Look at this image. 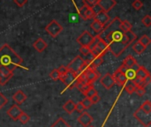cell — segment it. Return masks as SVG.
I'll return each instance as SVG.
<instances>
[{"instance_id":"1","label":"cell","mask_w":151,"mask_h":127,"mask_svg":"<svg viewBox=\"0 0 151 127\" xmlns=\"http://www.w3.org/2000/svg\"><path fill=\"white\" fill-rule=\"evenodd\" d=\"M4 66L14 72L18 67H24L23 59L8 45L4 44L0 48V67Z\"/></svg>"},{"instance_id":"2","label":"cell","mask_w":151,"mask_h":127,"mask_svg":"<svg viewBox=\"0 0 151 127\" xmlns=\"http://www.w3.org/2000/svg\"><path fill=\"white\" fill-rule=\"evenodd\" d=\"M67 68H68L69 71H71L73 72H75L77 75H79L81 72H82L87 68V64H86L85 60L81 56H77L67 65Z\"/></svg>"},{"instance_id":"3","label":"cell","mask_w":151,"mask_h":127,"mask_svg":"<svg viewBox=\"0 0 151 127\" xmlns=\"http://www.w3.org/2000/svg\"><path fill=\"white\" fill-rule=\"evenodd\" d=\"M63 27L60 25L56 19H52L45 27L46 32L50 35L52 38H56L62 31H63Z\"/></svg>"},{"instance_id":"4","label":"cell","mask_w":151,"mask_h":127,"mask_svg":"<svg viewBox=\"0 0 151 127\" xmlns=\"http://www.w3.org/2000/svg\"><path fill=\"white\" fill-rule=\"evenodd\" d=\"M134 117L144 127H150L151 126V113H146L139 108L134 113Z\"/></svg>"},{"instance_id":"5","label":"cell","mask_w":151,"mask_h":127,"mask_svg":"<svg viewBox=\"0 0 151 127\" xmlns=\"http://www.w3.org/2000/svg\"><path fill=\"white\" fill-rule=\"evenodd\" d=\"M77 74L75 72H73L71 71H68L65 75L60 77V80L66 86L67 88L72 89L75 87L76 80H77Z\"/></svg>"},{"instance_id":"6","label":"cell","mask_w":151,"mask_h":127,"mask_svg":"<svg viewBox=\"0 0 151 127\" xmlns=\"http://www.w3.org/2000/svg\"><path fill=\"white\" fill-rule=\"evenodd\" d=\"M94 40H95V36L92 35L88 31L85 30L77 38V42L81 46H88V47H89Z\"/></svg>"},{"instance_id":"7","label":"cell","mask_w":151,"mask_h":127,"mask_svg":"<svg viewBox=\"0 0 151 127\" xmlns=\"http://www.w3.org/2000/svg\"><path fill=\"white\" fill-rule=\"evenodd\" d=\"M83 72L85 73V76H86V79H87V81L88 84L90 85H93L95 81L97 80V79L100 77V74L99 72L96 71V69H93V68H89V67H87Z\"/></svg>"},{"instance_id":"8","label":"cell","mask_w":151,"mask_h":127,"mask_svg":"<svg viewBox=\"0 0 151 127\" xmlns=\"http://www.w3.org/2000/svg\"><path fill=\"white\" fill-rule=\"evenodd\" d=\"M13 76V72L10 71L8 68L1 66L0 67V85H5Z\"/></svg>"},{"instance_id":"9","label":"cell","mask_w":151,"mask_h":127,"mask_svg":"<svg viewBox=\"0 0 151 127\" xmlns=\"http://www.w3.org/2000/svg\"><path fill=\"white\" fill-rule=\"evenodd\" d=\"M112 76H113V79L115 80V84H117L119 87H124V85L127 81V79L126 75L124 74V72L119 68H118L114 72Z\"/></svg>"},{"instance_id":"10","label":"cell","mask_w":151,"mask_h":127,"mask_svg":"<svg viewBox=\"0 0 151 127\" xmlns=\"http://www.w3.org/2000/svg\"><path fill=\"white\" fill-rule=\"evenodd\" d=\"M97 4L100 6L103 11L108 13L111 10H112L115 7L117 2L116 0H98Z\"/></svg>"},{"instance_id":"11","label":"cell","mask_w":151,"mask_h":127,"mask_svg":"<svg viewBox=\"0 0 151 127\" xmlns=\"http://www.w3.org/2000/svg\"><path fill=\"white\" fill-rule=\"evenodd\" d=\"M100 83L106 88V89H111V88L114 87L115 85V80L113 79L112 74L111 73H106L100 79Z\"/></svg>"},{"instance_id":"12","label":"cell","mask_w":151,"mask_h":127,"mask_svg":"<svg viewBox=\"0 0 151 127\" xmlns=\"http://www.w3.org/2000/svg\"><path fill=\"white\" fill-rule=\"evenodd\" d=\"M78 121L79 123L84 127H88L90 126L91 123L93 122V118L86 111L82 112L81 114V116L78 118Z\"/></svg>"},{"instance_id":"13","label":"cell","mask_w":151,"mask_h":127,"mask_svg":"<svg viewBox=\"0 0 151 127\" xmlns=\"http://www.w3.org/2000/svg\"><path fill=\"white\" fill-rule=\"evenodd\" d=\"M23 111H22V110L19 107V106H17L16 104H14V105H12L8 110H7V115L12 119V120H18L19 119V117L20 116V114L22 113Z\"/></svg>"},{"instance_id":"14","label":"cell","mask_w":151,"mask_h":127,"mask_svg":"<svg viewBox=\"0 0 151 127\" xmlns=\"http://www.w3.org/2000/svg\"><path fill=\"white\" fill-rule=\"evenodd\" d=\"M94 19L96 20V21H98V22H99L100 24H102L104 27H105V26L110 22L111 18H110V16H109V14H108L107 12H104V11H100L98 14L95 15Z\"/></svg>"},{"instance_id":"15","label":"cell","mask_w":151,"mask_h":127,"mask_svg":"<svg viewBox=\"0 0 151 127\" xmlns=\"http://www.w3.org/2000/svg\"><path fill=\"white\" fill-rule=\"evenodd\" d=\"M79 15L81 18H82L84 20H87V19H90L92 18L95 17V14L94 12L92 11L91 8H88L87 6H82L79 11Z\"/></svg>"},{"instance_id":"16","label":"cell","mask_w":151,"mask_h":127,"mask_svg":"<svg viewBox=\"0 0 151 127\" xmlns=\"http://www.w3.org/2000/svg\"><path fill=\"white\" fill-rule=\"evenodd\" d=\"M33 46H34V49H35L37 52L42 53V52H43V51L47 49L48 44H47V42H46L43 39L38 38V39L34 42Z\"/></svg>"},{"instance_id":"17","label":"cell","mask_w":151,"mask_h":127,"mask_svg":"<svg viewBox=\"0 0 151 127\" xmlns=\"http://www.w3.org/2000/svg\"><path fill=\"white\" fill-rule=\"evenodd\" d=\"M12 100L14 101L15 103L17 104H22L26 100H27V95L26 94L21 91V90H18L16 91L13 95H12Z\"/></svg>"},{"instance_id":"18","label":"cell","mask_w":151,"mask_h":127,"mask_svg":"<svg viewBox=\"0 0 151 127\" xmlns=\"http://www.w3.org/2000/svg\"><path fill=\"white\" fill-rule=\"evenodd\" d=\"M119 69L124 72V74L126 75L127 80H133L136 77V70L134 69V67H133V68L127 69V68L124 67V66L121 65L120 67H119Z\"/></svg>"},{"instance_id":"19","label":"cell","mask_w":151,"mask_h":127,"mask_svg":"<svg viewBox=\"0 0 151 127\" xmlns=\"http://www.w3.org/2000/svg\"><path fill=\"white\" fill-rule=\"evenodd\" d=\"M136 65H137V62H136L135 58H134L133 56H131V55L127 56V57L123 60V63H122V65H123L124 67L127 68V69L133 68V67H134Z\"/></svg>"},{"instance_id":"20","label":"cell","mask_w":151,"mask_h":127,"mask_svg":"<svg viewBox=\"0 0 151 127\" xmlns=\"http://www.w3.org/2000/svg\"><path fill=\"white\" fill-rule=\"evenodd\" d=\"M75 106H76V103H74L73 101L69 100V101H67V102L64 104L63 109H64V110H65L66 113L72 114V113L75 110Z\"/></svg>"},{"instance_id":"21","label":"cell","mask_w":151,"mask_h":127,"mask_svg":"<svg viewBox=\"0 0 151 127\" xmlns=\"http://www.w3.org/2000/svg\"><path fill=\"white\" fill-rule=\"evenodd\" d=\"M149 75H150V73L144 66L138 65V68L136 69V76L137 77L142 78V79H145Z\"/></svg>"},{"instance_id":"22","label":"cell","mask_w":151,"mask_h":127,"mask_svg":"<svg viewBox=\"0 0 151 127\" xmlns=\"http://www.w3.org/2000/svg\"><path fill=\"white\" fill-rule=\"evenodd\" d=\"M132 24L128 20H121L119 24V30L123 33H127L132 30Z\"/></svg>"},{"instance_id":"23","label":"cell","mask_w":151,"mask_h":127,"mask_svg":"<svg viewBox=\"0 0 151 127\" xmlns=\"http://www.w3.org/2000/svg\"><path fill=\"white\" fill-rule=\"evenodd\" d=\"M96 46L103 51V53H104V55H105V54L107 53V51L109 50L108 45H107V43L105 42V41L103 40L102 38H100L98 35H97V43H96Z\"/></svg>"},{"instance_id":"24","label":"cell","mask_w":151,"mask_h":127,"mask_svg":"<svg viewBox=\"0 0 151 127\" xmlns=\"http://www.w3.org/2000/svg\"><path fill=\"white\" fill-rule=\"evenodd\" d=\"M103 63H104L103 57H95V58L89 63V65H88L87 67L93 68V69H96V68L99 67Z\"/></svg>"},{"instance_id":"25","label":"cell","mask_w":151,"mask_h":127,"mask_svg":"<svg viewBox=\"0 0 151 127\" xmlns=\"http://www.w3.org/2000/svg\"><path fill=\"white\" fill-rule=\"evenodd\" d=\"M90 27L93 29L94 32H96V33L98 34H100L103 32L104 28V27L102 24H100L98 21H96V20H95V19H94V21L90 24Z\"/></svg>"},{"instance_id":"26","label":"cell","mask_w":151,"mask_h":127,"mask_svg":"<svg viewBox=\"0 0 151 127\" xmlns=\"http://www.w3.org/2000/svg\"><path fill=\"white\" fill-rule=\"evenodd\" d=\"M124 88L129 95H132L133 93H134V91L136 89V86L134 85V83L132 80H127L126 82V84L124 85Z\"/></svg>"},{"instance_id":"27","label":"cell","mask_w":151,"mask_h":127,"mask_svg":"<svg viewBox=\"0 0 151 127\" xmlns=\"http://www.w3.org/2000/svg\"><path fill=\"white\" fill-rule=\"evenodd\" d=\"M133 50H134V51L136 54L141 55V54H142V53L145 51L146 47H144L141 42H139L137 41V42H135L134 44L133 45Z\"/></svg>"},{"instance_id":"28","label":"cell","mask_w":151,"mask_h":127,"mask_svg":"<svg viewBox=\"0 0 151 127\" xmlns=\"http://www.w3.org/2000/svg\"><path fill=\"white\" fill-rule=\"evenodd\" d=\"M132 81L134 83L136 88H145L146 87V84L144 82V79H142V78H139L136 76Z\"/></svg>"},{"instance_id":"29","label":"cell","mask_w":151,"mask_h":127,"mask_svg":"<svg viewBox=\"0 0 151 127\" xmlns=\"http://www.w3.org/2000/svg\"><path fill=\"white\" fill-rule=\"evenodd\" d=\"M50 127H71L62 118H59Z\"/></svg>"},{"instance_id":"30","label":"cell","mask_w":151,"mask_h":127,"mask_svg":"<svg viewBox=\"0 0 151 127\" xmlns=\"http://www.w3.org/2000/svg\"><path fill=\"white\" fill-rule=\"evenodd\" d=\"M139 42H141L144 47H148L150 44V42H151V40H150V38L147 35V34H143L140 39H139V41H138Z\"/></svg>"},{"instance_id":"31","label":"cell","mask_w":151,"mask_h":127,"mask_svg":"<svg viewBox=\"0 0 151 127\" xmlns=\"http://www.w3.org/2000/svg\"><path fill=\"white\" fill-rule=\"evenodd\" d=\"M140 109L142 110H143L144 112H146V113H151V103L149 100L145 101L142 104V106L140 107Z\"/></svg>"},{"instance_id":"32","label":"cell","mask_w":151,"mask_h":127,"mask_svg":"<svg viewBox=\"0 0 151 127\" xmlns=\"http://www.w3.org/2000/svg\"><path fill=\"white\" fill-rule=\"evenodd\" d=\"M21 124H23V125H26V124H27L28 122H29V120H30V118H29V116L27 114V113H25V112H22L21 114H20V116L19 117V119H18Z\"/></svg>"},{"instance_id":"33","label":"cell","mask_w":151,"mask_h":127,"mask_svg":"<svg viewBox=\"0 0 151 127\" xmlns=\"http://www.w3.org/2000/svg\"><path fill=\"white\" fill-rule=\"evenodd\" d=\"M96 94H97V91L95 89L94 87H91L88 90H87L86 92L83 93V95H84L87 98H91L92 96H94V95H96Z\"/></svg>"},{"instance_id":"34","label":"cell","mask_w":151,"mask_h":127,"mask_svg":"<svg viewBox=\"0 0 151 127\" xmlns=\"http://www.w3.org/2000/svg\"><path fill=\"white\" fill-rule=\"evenodd\" d=\"M142 25H144L145 27H150L151 26V17L150 15H149V14H147V15H145L142 19Z\"/></svg>"},{"instance_id":"35","label":"cell","mask_w":151,"mask_h":127,"mask_svg":"<svg viewBox=\"0 0 151 127\" xmlns=\"http://www.w3.org/2000/svg\"><path fill=\"white\" fill-rule=\"evenodd\" d=\"M50 78L52 80H60V74L58 73V70L57 69H53L50 73Z\"/></svg>"},{"instance_id":"36","label":"cell","mask_w":151,"mask_h":127,"mask_svg":"<svg viewBox=\"0 0 151 127\" xmlns=\"http://www.w3.org/2000/svg\"><path fill=\"white\" fill-rule=\"evenodd\" d=\"M132 6L134 7V10L139 11V10H141L143 7V3L141 0H134L133 2V4H132Z\"/></svg>"},{"instance_id":"37","label":"cell","mask_w":151,"mask_h":127,"mask_svg":"<svg viewBox=\"0 0 151 127\" xmlns=\"http://www.w3.org/2000/svg\"><path fill=\"white\" fill-rule=\"evenodd\" d=\"M97 3H98V0H83L84 5L88 8H92L93 6L96 5Z\"/></svg>"},{"instance_id":"38","label":"cell","mask_w":151,"mask_h":127,"mask_svg":"<svg viewBox=\"0 0 151 127\" xmlns=\"http://www.w3.org/2000/svg\"><path fill=\"white\" fill-rule=\"evenodd\" d=\"M127 34V38H128V41H129V43H130V45L136 40V35H135V34L131 30V31H129V32H127V33H126Z\"/></svg>"},{"instance_id":"39","label":"cell","mask_w":151,"mask_h":127,"mask_svg":"<svg viewBox=\"0 0 151 127\" xmlns=\"http://www.w3.org/2000/svg\"><path fill=\"white\" fill-rule=\"evenodd\" d=\"M81 103H82V105L84 106L85 109H89V108L93 105V103H92L90 98H87V97H86L85 99H83V101L81 102Z\"/></svg>"},{"instance_id":"40","label":"cell","mask_w":151,"mask_h":127,"mask_svg":"<svg viewBox=\"0 0 151 127\" xmlns=\"http://www.w3.org/2000/svg\"><path fill=\"white\" fill-rule=\"evenodd\" d=\"M58 73L60 74V77L61 76H63V75H65L69 70H68V68H67V66H65V65H61V66H59L58 69Z\"/></svg>"},{"instance_id":"41","label":"cell","mask_w":151,"mask_h":127,"mask_svg":"<svg viewBox=\"0 0 151 127\" xmlns=\"http://www.w3.org/2000/svg\"><path fill=\"white\" fill-rule=\"evenodd\" d=\"M80 52L82 54V55H84V56H87L88 53H90V49H89V47H88V46H81V48H80Z\"/></svg>"},{"instance_id":"42","label":"cell","mask_w":151,"mask_h":127,"mask_svg":"<svg viewBox=\"0 0 151 127\" xmlns=\"http://www.w3.org/2000/svg\"><path fill=\"white\" fill-rule=\"evenodd\" d=\"M7 102H8L7 98L2 93H0V110L7 103Z\"/></svg>"},{"instance_id":"43","label":"cell","mask_w":151,"mask_h":127,"mask_svg":"<svg viewBox=\"0 0 151 127\" xmlns=\"http://www.w3.org/2000/svg\"><path fill=\"white\" fill-rule=\"evenodd\" d=\"M134 93H136V95L139 96H142L146 94V88H136Z\"/></svg>"},{"instance_id":"44","label":"cell","mask_w":151,"mask_h":127,"mask_svg":"<svg viewBox=\"0 0 151 127\" xmlns=\"http://www.w3.org/2000/svg\"><path fill=\"white\" fill-rule=\"evenodd\" d=\"M86 109L84 108V106L82 105V103H81V102H79L78 103H76V106H75V110H77L78 112H80V113H82V112H84V110H85Z\"/></svg>"},{"instance_id":"45","label":"cell","mask_w":151,"mask_h":127,"mask_svg":"<svg viewBox=\"0 0 151 127\" xmlns=\"http://www.w3.org/2000/svg\"><path fill=\"white\" fill-rule=\"evenodd\" d=\"M13 2L15 3V4H17V6L23 7L27 3V0H13Z\"/></svg>"},{"instance_id":"46","label":"cell","mask_w":151,"mask_h":127,"mask_svg":"<svg viewBox=\"0 0 151 127\" xmlns=\"http://www.w3.org/2000/svg\"><path fill=\"white\" fill-rule=\"evenodd\" d=\"M91 10H92V11L94 12V14H95V15H96V14H98L100 11H102V9L100 8V6H99L98 4H96V5L93 6V7L91 8Z\"/></svg>"},{"instance_id":"47","label":"cell","mask_w":151,"mask_h":127,"mask_svg":"<svg viewBox=\"0 0 151 127\" xmlns=\"http://www.w3.org/2000/svg\"><path fill=\"white\" fill-rule=\"evenodd\" d=\"M100 96H99V95L98 94H96V95H95L94 96H92L91 98H90V100H91V102H92V103L93 104H95V103H97L99 101H100Z\"/></svg>"},{"instance_id":"48","label":"cell","mask_w":151,"mask_h":127,"mask_svg":"<svg viewBox=\"0 0 151 127\" xmlns=\"http://www.w3.org/2000/svg\"><path fill=\"white\" fill-rule=\"evenodd\" d=\"M151 81V76L150 75H149V76H147L145 79H144V82H145V84H146V86H148L150 83Z\"/></svg>"},{"instance_id":"49","label":"cell","mask_w":151,"mask_h":127,"mask_svg":"<svg viewBox=\"0 0 151 127\" xmlns=\"http://www.w3.org/2000/svg\"><path fill=\"white\" fill-rule=\"evenodd\" d=\"M88 127H94V126H88Z\"/></svg>"}]
</instances>
